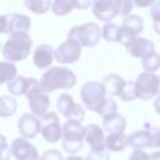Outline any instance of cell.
Instances as JSON below:
<instances>
[{
    "mask_svg": "<svg viewBox=\"0 0 160 160\" xmlns=\"http://www.w3.org/2000/svg\"><path fill=\"white\" fill-rule=\"evenodd\" d=\"M68 38L75 40L81 48H92L100 41L101 31L99 25L95 22H85L82 25L71 28L68 32Z\"/></svg>",
    "mask_w": 160,
    "mask_h": 160,
    "instance_id": "5",
    "label": "cell"
},
{
    "mask_svg": "<svg viewBox=\"0 0 160 160\" xmlns=\"http://www.w3.org/2000/svg\"><path fill=\"white\" fill-rule=\"evenodd\" d=\"M119 98L124 101H132L135 100V85H134V81L132 80H129V81H125V85L119 95Z\"/></svg>",
    "mask_w": 160,
    "mask_h": 160,
    "instance_id": "32",
    "label": "cell"
},
{
    "mask_svg": "<svg viewBox=\"0 0 160 160\" xmlns=\"http://www.w3.org/2000/svg\"><path fill=\"white\" fill-rule=\"evenodd\" d=\"M128 52L134 58H142L148 52L155 51V45L151 40L146 38H135L129 45L125 46Z\"/></svg>",
    "mask_w": 160,
    "mask_h": 160,
    "instance_id": "19",
    "label": "cell"
},
{
    "mask_svg": "<svg viewBox=\"0 0 160 160\" xmlns=\"http://www.w3.org/2000/svg\"><path fill=\"white\" fill-rule=\"evenodd\" d=\"M101 31V36L108 42H119V26L114 22H106Z\"/></svg>",
    "mask_w": 160,
    "mask_h": 160,
    "instance_id": "29",
    "label": "cell"
},
{
    "mask_svg": "<svg viewBox=\"0 0 160 160\" xmlns=\"http://www.w3.org/2000/svg\"><path fill=\"white\" fill-rule=\"evenodd\" d=\"M104 130L96 124H89L84 126V140L90 145L91 149H100L104 146Z\"/></svg>",
    "mask_w": 160,
    "mask_h": 160,
    "instance_id": "18",
    "label": "cell"
},
{
    "mask_svg": "<svg viewBox=\"0 0 160 160\" xmlns=\"http://www.w3.org/2000/svg\"><path fill=\"white\" fill-rule=\"evenodd\" d=\"M56 109L60 115L65 116L68 120H75L81 122L85 118V110L82 105L75 102L74 98L70 94H61L56 100Z\"/></svg>",
    "mask_w": 160,
    "mask_h": 160,
    "instance_id": "10",
    "label": "cell"
},
{
    "mask_svg": "<svg viewBox=\"0 0 160 160\" xmlns=\"http://www.w3.org/2000/svg\"><path fill=\"white\" fill-rule=\"evenodd\" d=\"M52 60H54V49L51 45L41 44L35 49L32 55V62L38 69L50 68Z\"/></svg>",
    "mask_w": 160,
    "mask_h": 160,
    "instance_id": "17",
    "label": "cell"
},
{
    "mask_svg": "<svg viewBox=\"0 0 160 160\" xmlns=\"http://www.w3.org/2000/svg\"><path fill=\"white\" fill-rule=\"evenodd\" d=\"M2 32H6V16H5V14L0 15V34H2Z\"/></svg>",
    "mask_w": 160,
    "mask_h": 160,
    "instance_id": "40",
    "label": "cell"
},
{
    "mask_svg": "<svg viewBox=\"0 0 160 160\" xmlns=\"http://www.w3.org/2000/svg\"><path fill=\"white\" fill-rule=\"evenodd\" d=\"M32 39L28 32H12L1 48L5 61L18 62L25 60L31 50Z\"/></svg>",
    "mask_w": 160,
    "mask_h": 160,
    "instance_id": "2",
    "label": "cell"
},
{
    "mask_svg": "<svg viewBox=\"0 0 160 160\" xmlns=\"http://www.w3.org/2000/svg\"><path fill=\"white\" fill-rule=\"evenodd\" d=\"M150 14L154 19V28H155V31H158V25H159V1L154 2L151 6H150Z\"/></svg>",
    "mask_w": 160,
    "mask_h": 160,
    "instance_id": "36",
    "label": "cell"
},
{
    "mask_svg": "<svg viewBox=\"0 0 160 160\" xmlns=\"http://www.w3.org/2000/svg\"><path fill=\"white\" fill-rule=\"evenodd\" d=\"M128 145L134 150L144 148H158L159 146V129L149 122L144 124L141 130H136L128 136Z\"/></svg>",
    "mask_w": 160,
    "mask_h": 160,
    "instance_id": "6",
    "label": "cell"
},
{
    "mask_svg": "<svg viewBox=\"0 0 160 160\" xmlns=\"http://www.w3.org/2000/svg\"><path fill=\"white\" fill-rule=\"evenodd\" d=\"M149 160H160V152L155 151L151 155H149Z\"/></svg>",
    "mask_w": 160,
    "mask_h": 160,
    "instance_id": "41",
    "label": "cell"
},
{
    "mask_svg": "<svg viewBox=\"0 0 160 160\" xmlns=\"http://www.w3.org/2000/svg\"><path fill=\"white\" fill-rule=\"evenodd\" d=\"M159 76L155 72H140L134 81L135 98L140 100H151L159 92Z\"/></svg>",
    "mask_w": 160,
    "mask_h": 160,
    "instance_id": "7",
    "label": "cell"
},
{
    "mask_svg": "<svg viewBox=\"0 0 160 160\" xmlns=\"http://www.w3.org/2000/svg\"><path fill=\"white\" fill-rule=\"evenodd\" d=\"M84 126L75 120H68L61 126V145L69 154H76L82 149Z\"/></svg>",
    "mask_w": 160,
    "mask_h": 160,
    "instance_id": "3",
    "label": "cell"
},
{
    "mask_svg": "<svg viewBox=\"0 0 160 160\" xmlns=\"http://www.w3.org/2000/svg\"><path fill=\"white\" fill-rule=\"evenodd\" d=\"M39 88L49 94L58 89H71L76 84V76L72 70L64 66H50L40 80L38 81Z\"/></svg>",
    "mask_w": 160,
    "mask_h": 160,
    "instance_id": "1",
    "label": "cell"
},
{
    "mask_svg": "<svg viewBox=\"0 0 160 160\" xmlns=\"http://www.w3.org/2000/svg\"><path fill=\"white\" fill-rule=\"evenodd\" d=\"M0 49H1V45H0Z\"/></svg>",
    "mask_w": 160,
    "mask_h": 160,
    "instance_id": "43",
    "label": "cell"
},
{
    "mask_svg": "<svg viewBox=\"0 0 160 160\" xmlns=\"http://www.w3.org/2000/svg\"><path fill=\"white\" fill-rule=\"evenodd\" d=\"M144 30V20L138 15H128L119 26V42L124 46L129 45Z\"/></svg>",
    "mask_w": 160,
    "mask_h": 160,
    "instance_id": "9",
    "label": "cell"
},
{
    "mask_svg": "<svg viewBox=\"0 0 160 160\" xmlns=\"http://www.w3.org/2000/svg\"><path fill=\"white\" fill-rule=\"evenodd\" d=\"M91 11L98 20L104 22H110L116 16L114 10V0H92Z\"/></svg>",
    "mask_w": 160,
    "mask_h": 160,
    "instance_id": "16",
    "label": "cell"
},
{
    "mask_svg": "<svg viewBox=\"0 0 160 160\" xmlns=\"http://www.w3.org/2000/svg\"><path fill=\"white\" fill-rule=\"evenodd\" d=\"M11 156L10 146L4 135L0 134V160H9Z\"/></svg>",
    "mask_w": 160,
    "mask_h": 160,
    "instance_id": "34",
    "label": "cell"
},
{
    "mask_svg": "<svg viewBox=\"0 0 160 160\" xmlns=\"http://www.w3.org/2000/svg\"><path fill=\"white\" fill-rule=\"evenodd\" d=\"M81 46L72 39H66L54 50V59L59 64H72L80 59Z\"/></svg>",
    "mask_w": 160,
    "mask_h": 160,
    "instance_id": "12",
    "label": "cell"
},
{
    "mask_svg": "<svg viewBox=\"0 0 160 160\" xmlns=\"http://www.w3.org/2000/svg\"><path fill=\"white\" fill-rule=\"evenodd\" d=\"M40 134L48 142H58L61 139L60 119L54 111H48L40 118Z\"/></svg>",
    "mask_w": 160,
    "mask_h": 160,
    "instance_id": "11",
    "label": "cell"
},
{
    "mask_svg": "<svg viewBox=\"0 0 160 160\" xmlns=\"http://www.w3.org/2000/svg\"><path fill=\"white\" fill-rule=\"evenodd\" d=\"M106 98L108 96L101 82L88 81L80 89V99L82 105H85V108L92 112L98 114Z\"/></svg>",
    "mask_w": 160,
    "mask_h": 160,
    "instance_id": "4",
    "label": "cell"
},
{
    "mask_svg": "<svg viewBox=\"0 0 160 160\" xmlns=\"http://www.w3.org/2000/svg\"><path fill=\"white\" fill-rule=\"evenodd\" d=\"M39 160H64L62 154L56 149H50L42 152V155L39 158Z\"/></svg>",
    "mask_w": 160,
    "mask_h": 160,
    "instance_id": "35",
    "label": "cell"
},
{
    "mask_svg": "<svg viewBox=\"0 0 160 160\" xmlns=\"http://www.w3.org/2000/svg\"><path fill=\"white\" fill-rule=\"evenodd\" d=\"M16 66L9 61H0V85L8 84L16 76Z\"/></svg>",
    "mask_w": 160,
    "mask_h": 160,
    "instance_id": "27",
    "label": "cell"
},
{
    "mask_svg": "<svg viewBox=\"0 0 160 160\" xmlns=\"http://www.w3.org/2000/svg\"><path fill=\"white\" fill-rule=\"evenodd\" d=\"M108 134L114 132H124L126 129V119L119 112H114L102 118V128Z\"/></svg>",
    "mask_w": 160,
    "mask_h": 160,
    "instance_id": "20",
    "label": "cell"
},
{
    "mask_svg": "<svg viewBox=\"0 0 160 160\" xmlns=\"http://www.w3.org/2000/svg\"><path fill=\"white\" fill-rule=\"evenodd\" d=\"M101 84L104 86L106 96L112 98V96H119L120 95V92H121V90L125 85V80L118 74H110V75L104 78Z\"/></svg>",
    "mask_w": 160,
    "mask_h": 160,
    "instance_id": "21",
    "label": "cell"
},
{
    "mask_svg": "<svg viewBox=\"0 0 160 160\" xmlns=\"http://www.w3.org/2000/svg\"><path fill=\"white\" fill-rule=\"evenodd\" d=\"M134 8V4L131 0H114V10H115V15H120V16H128L131 14Z\"/></svg>",
    "mask_w": 160,
    "mask_h": 160,
    "instance_id": "30",
    "label": "cell"
},
{
    "mask_svg": "<svg viewBox=\"0 0 160 160\" xmlns=\"http://www.w3.org/2000/svg\"><path fill=\"white\" fill-rule=\"evenodd\" d=\"M35 80V78H25L16 75L11 81L8 82V91L11 95H26L28 90Z\"/></svg>",
    "mask_w": 160,
    "mask_h": 160,
    "instance_id": "22",
    "label": "cell"
},
{
    "mask_svg": "<svg viewBox=\"0 0 160 160\" xmlns=\"http://www.w3.org/2000/svg\"><path fill=\"white\" fill-rule=\"evenodd\" d=\"M18 130L22 139H32L40 132V119L32 114H24L18 121Z\"/></svg>",
    "mask_w": 160,
    "mask_h": 160,
    "instance_id": "14",
    "label": "cell"
},
{
    "mask_svg": "<svg viewBox=\"0 0 160 160\" xmlns=\"http://www.w3.org/2000/svg\"><path fill=\"white\" fill-rule=\"evenodd\" d=\"M131 1L138 8H148V6H151L154 2H156L158 0H131Z\"/></svg>",
    "mask_w": 160,
    "mask_h": 160,
    "instance_id": "39",
    "label": "cell"
},
{
    "mask_svg": "<svg viewBox=\"0 0 160 160\" xmlns=\"http://www.w3.org/2000/svg\"><path fill=\"white\" fill-rule=\"evenodd\" d=\"M104 146L108 151H122L125 150L128 145V136L124 132H114L109 134L104 139Z\"/></svg>",
    "mask_w": 160,
    "mask_h": 160,
    "instance_id": "23",
    "label": "cell"
},
{
    "mask_svg": "<svg viewBox=\"0 0 160 160\" xmlns=\"http://www.w3.org/2000/svg\"><path fill=\"white\" fill-rule=\"evenodd\" d=\"M26 98H28V102H29V108L32 115H35L36 118H41L44 116L48 111H49V106H50V98L46 92H44L38 84V80H35L30 89L26 92Z\"/></svg>",
    "mask_w": 160,
    "mask_h": 160,
    "instance_id": "8",
    "label": "cell"
},
{
    "mask_svg": "<svg viewBox=\"0 0 160 160\" xmlns=\"http://www.w3.org/2000/svg\"><path fill=\"white\" fill-rule=\"evenodd\" d=\"M129 160H149V154H146L142 149H136L131 152Z\"/></svg>",
    "mask_w": 160,
    "mask_h": 160,
    "instance_id": "37",
    "label": "cell"
},
{
    "mask_svg": "<svg viewBox=\"0 0 160 160\" xmlns=\"http://www.w3.org/2000/svg\"><path fill=\"white\" fill-rule=\"evenodd\" d=\"M10 152L16 160H39L38 149L26 139L16 138L10 145Z\"/></svg>",
    "mask_w": 160,
    "mask_h": 160,
    "instance_id": "13",
    "label": "cell"
},
{
    "mask_svg": "<svg viewBox=\"0 0 160 160\" xmlns=\"http://www.w3.org/2000/svg\"><path fill=\"white\" fill-rule=\"evenodd\" d=\"M51 10L58 16H65L70 14L74 9V1L72 0H54L51 2Z\"/></svg>",
    "mask_w": 160,
    "mask_h": 160,
    "instance_id": "28",
    "label": "cell"
},
{
    "mask_svg": "<svg viewBox=\"0 0 160 160\" xmlns=\"http://www.w3.org/2000/svg\"><path fill=\"white\" fill-rule=\"evenodd\" d=\"M85 160H110V154L105 148L90 149Z\"/></svg>",
    "mask_w": 160,
    "mask_h": 160,
    "instance_id": "33",
    "label": "cell"
},
{
    "mask_svg": "<svg viewBox=\"0 0 160 160\" xmlns=\"http://www.w3.org/2000/svg\"><path fill=\"white\" fill-rule=\"evenodd\" d=\"M114 112H118V105H116V101L112 99V98H106L102 106L100 108V110L98 111V115H100L101 118L106 116V115H110V114H114Z\"/></svg>",
    "mask_w": 160,
    "mask_h": 160,
    "instance_id": "31",
    "label": "cell"
},
{
    "mask_svg": "<svg viewBox=\"0 0 160 160\" xmlns=\"http://www.w3.org/2000/svg\"><path fill=\"white\" fill-rule=\"evenodd\" d=\"M6 16V32L5 34H12V32H28L31 26V19L28 15L18 14V12H10L5 14Z\"/></svg>",
    "mask_w": 160,
    "mask_h": 160,
    "instance_id": "15",
    "label": "cell"
},
{
    "mask_svg": "<svg viewBox=\"0 0 160 160\" xmlns=\"http://www.w3.org/2000/svg\"><path fill=\"white\" fill-rule=\"evenodd\" d=\"M65 160H85L84 158H81V156H76V155H70V156H68Z\"/></svg>",
    "mask_w": 160,
    "mask_h": 160,
    "instance_id": "42",
    "label": "cell"
},
{
    "mask_svg": "<svg viewBox=\"0 0 160 160\" xmlns=\"http://www.w3.org/2000/svg\"><path fill=\"white\" fill-rule=\"evenodd\" d=\"M72 1H74V9H79V10L89 9L92 2V0H72Z\"/></svg>",
    "mask_w": 160,
    "mask_h": 160,
    "instance_id": "38",
    "label": "cell"
},
{
    "mask_svg": "<svg viewBox=\"0 0 160 160\" xmlns=\"http://www.w3.org/2000/svg\"><path fill=\"white\" fill-rule=\"evenodd\" d=\"M141 66L146 72H155L160 66V56L156 51L148 52L141 58Z\"/></svg>",
    "mask_w": 160,
    "mask_h": 160,
    "instance_id": "25",
    "label": "cell"
},
{
    "mask_svg": "<svg viewBox=\"0 0 160 160\" xmlns=\"http://www.w3.org/2000/svg\"><path fill=\"white\" fill-rule=\"evenodd\" d=\"M18 109V102L15 98L10 95L0 96V118H8L15 114Z\"/></svg>",
    "mask_w": 160,
    "mask_h": 160,
    "instance_id": "24",
    "label": "cell"
},
{
    "mask_svg": "<svg viewBox=\"0 0 160 160\" xmlns=\"http://www.w3.org/2000/svg\"><path fill=\"white\" fill-rule=\"evenodd\" d=\"M24 5L31 12L41 15L50 9L51 0H24Z\"/></svg>",
    "mask_w": 160,
    "mask_h": 160,
    "instance_id": "26",
    "label": "cell"
}]
</instances>
